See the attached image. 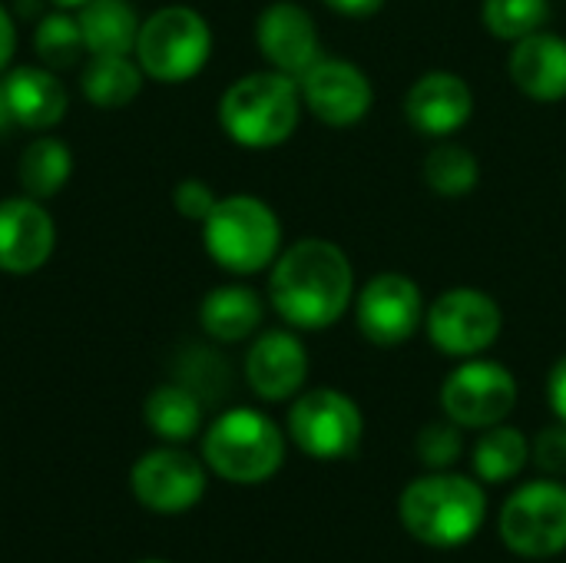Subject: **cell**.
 <instances>
[{
  "label": "cell",
  "mask_w": 566,
  "mask_h": 563,
  "mask_svg": "<svg viewBox=\"0 0 566 563\" xmlns=\"http://www.w3.org/2000/svg\"><path fill=\"white\" fill-rule=\"evenodd\" d=\"M255 43L269 66L292 80H298L322 56L318 27L312 13L295 0H275L259 13Z\"/></svg>",
  "instance_id": "obj_14"
},
{
  "label": "cell",
  "mask_w": 566,
  "mask_h": 563,
  "mask_svg": "<svg viewBox=\"0 0 566 563\" xmlns=\"http://www.w3.org/2000/svg\"><path fill=\"white\" fill-rule=\"evenodd\" d=\"M143 90V66L129 56H90L83 70V93L93 106L119 110Z\"/></svg>",
  "instance_id": "obj_23"
},
{
  "label": "cell",
  "mask_w": 566,
  "mask_h": 563,
  "mask_svg": "<svg viewBox=\"0 0 566 563\" xmlns=\"http://www.w3.org/2000/svg\"><path fill=\"white\" fill-rule=\"evenodd\" d=\"M139 563H166V561H139Z\"/></svg>",
  "instance_id": "obj_37"
},
{
  "label": "cell",
  "mask_w": 566,
  "mask_h": 563,
  "mask_svg": "<svg viewBox=\"0 0 566 563\" xmlns=\"http://www.w3.org/2000/svg\"><path fill=\"white\" fill-rule=\"evenodd\" d=\"M474 113V93L464 76L451 70H431L418 76L405 96V119L415 133L448 139L468 126Z\"/></svg>",
  "instance_id": "obj_15"
},
{
  "label": "cell",
  "mask_w": 566,
  "mask_h": 563,
  "mask_svg": "<svg viewBox=\"0 0 566 563\" xmlns=\"http://www.w3.org/2000/svg\"><path fill=\"white\" fill-rule=\"evenodd\" d=\"M547 398H551V408L554 415L566 425V355L551 368V378H547Z\"/></svg>",
  "instance_id": "obj_32"
},
{
  "label": "cell",
  "mask_w": 566,
  "mask_h": 563,
  "mask_svg": "<svg viewBox=\"0 0 566 563\" xmlns=\"http://www.w3.org/2000/svg\"><path fill=\"white\" fill-rule=\"evenodd\" d=\"M398 518L415 541L448 551L468 544L481 531L488 518V498L478 481L434 471L401 491Z\"/></svg>",
  "instance_id": "obj_2"
},
{
  "label": "cell",
  "mask_w": 566,
  "mask_h": 563,
  "mask_svg": "<svg viewBox=\"0 0 566 563\" xmlns=\"http://www.w3.org/2000/svg\"><path fill=\"white\" fill-rule=\"evenodd\" d=\"M424 183L434 196H444V199L471 196L481 183L478 156L461 143H438L424 156Z\"/></svg>",
  "instance_id": "obj_25"
},
{
  "label": "cell",
  "mask_w": 566,
  "mask_h": 563,
  "mask_svg": "<svg viewBox=\"0 0 566 563\" xmlns=\"http://www.w3.org/2000/svg\"><path fill=\"white\" fill-rule=\"evenodd\" d=\"M464 451V438H461V425H454L451 418L448 421H434V425H424L421 435H418V458L441 471V468H451Z\"/></svg>",
  "instance_id": "obj_29"
},
{
  "label": "cell",
  "mask_w": 566,
  "mask_h": 563,
  "mask_svg": "<svg viewBox=\"0 0 566 563\" xmlns=\"http://www.w3.org/2000/svg\"><path fill=\"white\" fill-rule=\"evenodd\" d=\"M527 461H531V441L507 425L488 428V435L474 448V471L488 484H504L517 478Z\"/></svg>",
  "instance_id": "obj_26"
},
{
  "label": "cell",
  "mask_w": 566,
  "mask_h": 563,
  "mask_svg": "<svg viewBox=\"0 0 566 563\" xmlns=\"http://www.w3.org/2000/svg\"><path fill=\"white\" fill-rule=\"evenodd\" d=\"M33 46L43 56V63H50V66H70L76 60V53L86 50L83 46V33H80V20H73L66 10L46 13L40 20V27H36Z\"/></svg>",
  "instance_id": "obj_28"
},
{
  "label": "cell",
  "mask_w": 566,
  "mask_h": 563,
  "mask_svg": "<svg viewBox=\"0 0 566 563\" xmlns=\"http://www.w3.org/2000/svg\"><path fill=\"white\" fill-rule=\"evenodd\" d=\"M302 90L298 80L262 70L235 80L219 100V123L226 136L245 149L282 146L302 119Z\"/></svg>",
  "instance_id": "obj_3"
},
{
  "label": "cell",
  "mask_w": 566,
  "mask_h": 563,
  "mask_svg": "<svg viewBox=\"0 0 566 563\" xmlns=\"http://www.w3.org/2000/svg\"><path fill=\"white\" fill-rule=\"evenodd\" d=\"M289 435L305 455L318 461L352 458L365 435L361 408L335 388L305 392L289 411Z\"/></svg>",
  "instance_id": "obj_7"
},
{
  "label": "cell",
  "mask_w": 566,
  "mask_h": 563,
  "mask_svg": "<svg viewBox=\"0 0 566 563\" xmlns=\"http://www.w3.org/2000/svg\"><path fill=\"white\" fill-rule=\"evenodd\" d=\"M272 265L269 295L292 329H332L355 305V269L345 249L328 239H298Z\"/></svg>",
  "instance_id": "obj_1"
},
{
  "label": "cell",
  "mask_w": 566,
  "mask_h": 563,
  "mask_svg": "<svg viewBox=\"0 0 566 563\" xmlns=\"http://www.w3.org/2000/svg\"><path fill=\"white\" fill-rule=\"evenodd\" d=\"M245 378L265 402H285L302 392L308 378V352L298 335L275 329L252 342L245 355Z\"/></svg>",
  "instance_id": "obj_17"
},
{
  "label": "cell",
  "mask_w": 566,
  "mask_h": 563,
  "mask_svg": "<svg viewBox=\"0 0 566 563\" xmlns=\"http://www.w3.org/2000/svg\"><path fill=\"white\" fill-rule=\"evenodd\" d=\"M507 73L514 86L537 103L566 100V40L551 30H537L517 40L507 60Z\"/></svg>",
  "instance_id": "obj_18"
},
{
  "label": "cell",
  "mask_w": 566,
  "mask_h": 563,
  "mask_svg": "<svg viewBox=\"0 0 566 563\" xmlns=\"http://www.w3.org/2000/svg\"><path fill=\"white\" fill-rule=\"evenodd\" d=\"M342 17H371L385 7V0H322Z\"/></svg>",
  "instance_id": "obj_33"
},
{
  "label": "cell",
  "mask_w": 566,
  "mask_h": 563,
  "mask_svg": "<svg viewBox=\"0 0 566 563\" xmlns=\"http://www.w3.org/2000/svg\"><path fill=\"white\" fill-rule=\"evenodd\" d=\"M56 226L33 196H13L0 202V272L30 275L50 256Z\"/></svg>",
  "instance_id": "obj_16"
},
{
  "label": "cell",
  "mask_w": 566,
  "mask_h": 563,
  "mask_svg": "<svg viewBox=\"0 0 566 563\" xmlns=\"http://www.w3.org/2000/svg\"><path fill=\"white\" fill-rule=\"evenodd\" d=\"M262 299L245 285H219L199 305V322L216 342H242L262 325Z\"/></svg>",
  "instance_id": "obj_21"
},
{
  "label": "cell",
  "mask_w": 566,
  "mask_h": 563,
  "mask_svg": "<svg viewBox=\"0 0 566 563\" xmlns=\"http://www.w3.org/2000/svg\"><path fill=\"white\" fill-rule=\"evenodd\" d=\"M531 458H534V465L544 471V475H566V425H551V428H544L537 438H534V445H531Z\"/></svg>",
  "instance_id": "obj_30"
},
{
  "label": "cell",
  "mask_w": 566,
  "mask_h": 563,
  "mask_svg": "<svg viewBox=\"0 0 566 563\" xmlns=\"http://www.w3.org/2000/svg\"><path fill=\"white\" fill-rule=\"evenodd\" d=\"M53 3H56L60 10H80V7H83L86 0H53Z\"/></svg>",
  "instance_id": "obj_36"
},
{
  "label": "cell",
  "mask_w": 566,
  "mask_h": 563,
  "mask_svg": "<svg viewBox=\"0 0 566 563\" xmlns=\"http://www.w3.org/2000/svg\"><path fill=\"white\" fill-rule=\"evenodd\" d=\"M206 465L235 484L269 481L285 461V438L272 418L255 408H232L212 421L202 441Z\"/></svg>",
  "instance_id": "obj_5"
},
{
  "label": "cell",
  "mask_w": 566,
  "mask_h": 563,
  "mask_svg": "<svg viewBox=\"0 0 566 563\" xmlns=\"http://www.w3.org/2000/svg\"><path fill=\"white\" fill-rule=\"evenodd\" d=\"M424 295L415 279L401 272H381L355 295V322L361 335L378 348L405 345L424 322Z\"/></svg>",
  "instance_id": "obj_11"
},
{
  "label": "cell",
  "mask_w": 566,
  "mask_h": 563,
  "mask_svg": "<svg viewBox=\"0 0 566 563\" xmlns=\"http://www.w3.org/2000/svg\"><path fill=\"white\" fill-rule=\"evenodd\" d=\"M202 242L216 265L232 275L269 269L282 252V222L255 196H226L202 222Z\"/></svg>",
  "instance_id": "obj_4"
},
{
  "label": "cell",
  "mask_w": 566,
  "mask_h": 563,
  "mask_svg": "<svg viewBox=\"0 0 566 563\" xmlns=\"http://www.w3.org/2000/svg\"><path fill=\"white\" fill-rule=\"evenodd\" d=\"M212 53V30L192 7H163L143 20L136 37V60L146 76L159 83L192 80Z\"/></svg>",
  "instance_id": "obj_6"
},
{
  "label": "cell",
  "mask_w": 566,
  "mask_h": 563,
  "mask_svg": "<svg viewBox=\"0 0 566 563\" xmlns=\"http://www.w3.org/2000/svg\"><path fill=\"white\" fill-rule=\"evenodd\" d=\"M70 173H73L70 149L60 139H53V136H40V139H33L23 149L17 176H20V186H23L27 196L50 199V196H56L66 186Z\"/></svg>",
  "instance_id": "obj_24"
},
{
  "label": "cell",
  "mask_w": 566,
  "mask_h": 563,
  "mask_svg": "<svg viewBox=\"0 0 566 563\" xmlns=\"http://www.w3.org/2000/svg\"><path fill=\"white\" fill-rule=\"evenodd\" d=\"M146 425L166 441H189L202 425V402L186 385H163L146 398Z\"/></svg>",
  "instance_id": "obj_22"
},
{
  "label": "cell",
  "mask_w": 566,
  "mask_h": 563,
  "mask_svg": "<svg viewBox=\"0 0 566 563\" xmlns=\"http://www.w3.org/2000/svg\"><path fill=\"white\" fill-rule=\"evenodd\" d=\"M3 93H7L13 123L27 129H50L66 113V90L43 66H17L3 80Z\"/></svg>",
  "instance_id": "obj_19"
},
{
  "label": "cell",
  "mask_w": 566,
  "mask_h": 563,
  "mask_svg": "<svg viewBox=\"0 0 566 563\" xmlns=\"http://www.w3.org/2000/svg\"><path fill=\"white\" fill-rule=\"evenodd\" d=\"M517 405V378L488 358H468L458 365L441 388L444 415L461 428H494Z\"/></svg>",
  "instance_id": "obj_10"
},
{
  "label": "cell",
  "mask_w": 566,
  "mask_h": 563,
  "mask_svg": "<svg viewBox=\"0 0 566 563\" xmlns=\"http://www.w3.org/2000/svg\"><path fill=\"white\" fill-rule=\"evenodd\" d=\"M129 484L139 504H146L149 511L179 514L199 504V498L206 494V468L186 451L159 448L136 461Z\"/></svg>",
  "instance_id": "obj_13"
},
{
  "label": "cell",
  "mask_w": 566,
  "mask_h": 563,
  "mask_svg": "<svg viewBox=\"0 0 566 563\" xmlns=\"http://www.w3.org/2000/svg\"><path fill=\"white\" fill-rule=\"evenodd\" d=\"M501 305L481 289H448L424 312V329L434 348L451 358H478L501 335Z\"/></svg>",
  "instance_id": "obj_8"
},
{
  "label": "cell",
  "mask_w": 566,
  "mask_h": 563,
  "mask_svg": "<svg viewBox=\"0 0 566 563\" xmlns=\"http://www.w3.org/2000/svg\"><path fill=\"white\" fill-rule=\"evenodd\" d=\"M481 20H484L488 33H494L497 40L517 43L547 27L551 0H484Z\"/></svg>",
  "instance_id": "obj_27"
},
{
  "label": "cell",
  "mask_w": 566,
  "mask_h": 563,
  "mask_svg": "<svg viewBox=\"0 0 566 563\" xmlns=\"http://www.w3.org/2000/svg\"><path fill=\"white\" fill-rule=\"evenodd\" d=\"M298 90L305 110L325 126H355L371 113L375 103V90L365 70L325 53L298 76Z\"/></svg>",
  "instance_id": "obj_12"
},
{
  "label": "cell",
  "mask_w": 566,
  "mask_h": 563,
  "mask_svg": "<svg viewBox=\"0 0 566 563\" xmlns=\"http://www.w3.org/2000/svg\"><path fill=\"white\" fill-rule=\"evenodd\" d=\"M13 46H17V30H13V20H10L7 7L0 3V70L10 63V56H13Z\"/></svg>",
  "instance_id": "obj_34"
},
{
  "label": "cell",
  "mask_w": 566,
  "mask_h": 563,
  "mask_svg": "<svg viewBox=\"0 0 566 563\" xmlns=\"http://www.w3.org/2000/svg\"><path fill=\"white\" fill-rule=\"evenodd\" d=\"M90 56H129L139 37V17L129 0H86L76 13Z\"/></svg>",
  "instance_id": "obj_20"
},
{
  "label": "cell",
  "mask_w": 566,
  "mask_h": 563,
  "mask_svg": "<svg viewBox=\"0 0 566 563\" xmlns=\"http://www.w3.org/2000/svg\"><path fill=\"white\" fill-rule=\"evenodd\" d=\"M216 192H212V186L209 183H202V179H182L176 189H172V206H176V212L179 216H186V219H192V222H206V216L216 209Z\"/></svg>",
  "instance_id": "obj_31"
},
{
  "label": "cell",
  "mask_w": 566,
  "mask_h": 563,
  "mask_svg": "<svg viewBox=\"0 0 566 563\" xmlns=\"http://www.w3.org/2000/svg\"><path fill=\"white\" fill-rule=\"evenodd\" d=\"M501 538L521 557H557L566 551V488L534 481L501 511Z\"/></svg>",
  "instance_id": "obj_9"
},
{
  "label": "cell",
  "mask_w": 566,
  "mask_h": 563,
  "mask_svg": "<svg viewBox=\"0 0 566 563\" xmlns=\"http://www.w3.org/2000/svg\"><path fill=\"white\" fill-rule=\"evenodd\" d=\"M10 126H17V123H13V113H10V106H7V93H3V80H0V136H3Z\"/></svg>",
  "instance_id": "obj_35"
}]
</instances>
